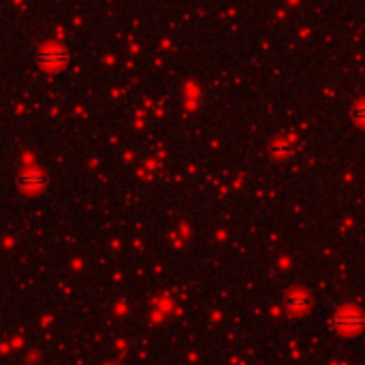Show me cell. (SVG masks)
Segmentation results:
<instances>
[{
    "mask_svg": "<svg viewBox=\"0 0 365 365\" xmlns=\"http://www.w3.org/2000/svg\"><path fill=\"white\" fill-rule=\"evenodd\" d=\"M19 184L24 186L26 190H41V188H45L47 177H45V173H41V171H26V173L19 177Z\"/></svg>",
    "mask_w": 365,
    "mask_h": 365,
    "instance_id": "obj_1",
    "label": "cell"
},
{
    "mask_svg": "<svg viewBox=\"0 0 365 365\" xmlns=\"http://www.w3.org/2000/svg\"><path fill=\"white\" fill-rule=\"evenodd\" d=\"M39 60L45 64V67H60L69 60V54L64 49H47V52H41Z\"/></svg>",
    "mask_w": 365,
    "mask_h": 365,
    "instance_id": "obj_2",
    "label": "cell"
}]
</instances>
